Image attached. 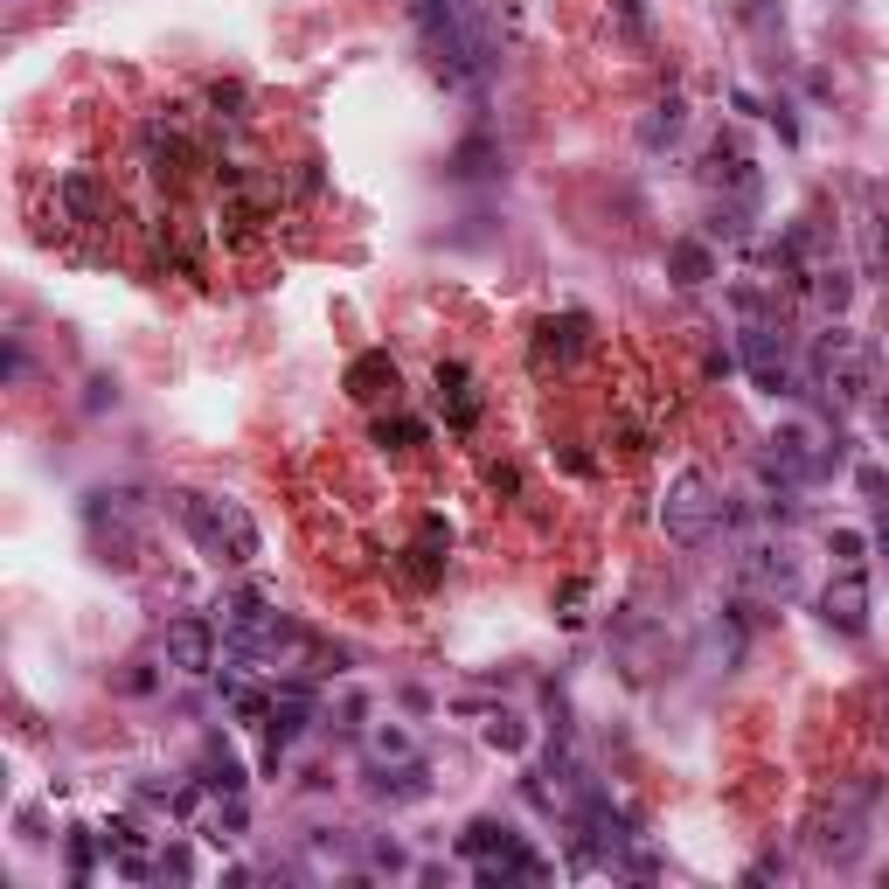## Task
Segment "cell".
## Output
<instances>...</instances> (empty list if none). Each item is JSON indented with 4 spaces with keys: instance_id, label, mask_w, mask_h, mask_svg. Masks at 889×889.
<instances>
[{
    "instance_id": "cell-1",
    "label": "cell",
    "mask_w": 889,
    "mask_h": 889,
    "mask_svg": "<svg viewBox=\"0 0 889 889\" xmlns=\"http://www.w3.org/2000/svg\"><path fill=\"white\" fill-rule=\"evenodd\" d=\"M174 521H181V535H188L208 563H229V570L257 563V549H265L251 508L244 501H223V493H188V487H181L174 493Z\"/></svg>"
},
{
    "instance_id": "cell-2",
    "label": "cell",
    "mask_w": 889,
    "mask_h": 889,
    "mask_svg": "<svg viewBox=\"0 0 889 889\" xmlns=\"http://www.w3.org/2000/svg\"><path fill=\"white\" fill-rule=\"evenodd\" d=\"M806 382H814L834 410L869 403V397H876V348L861 341L855 327L834 320V327L820 334V341H814V355H806Z\"/></svg>"
},
{
    "instance_id": "cell-3",
    "label": "cell",
    "mask_w": 889,
    "mask_h": 889,
    "mask_svg": "<svg viewBox=\"0 0 889 889\" xmlns=\"http://www.w3.org/2000/svg\"><path fill=\"white\" fill-rule=\"evenodd\" d=\"M876 799H882V778H876V772L848 778V786L827 799V814L814 820V855L834 861V869L861 861V848H869V820H876Z\"/></svg>"
},
{
    "instance_id": "cell-4",
    "label": "cell",
    "mask_w": 889,
    "mask_h": 889,
    "mask_svg": "<svg viewBox=\"0 0 889 889\" xmlns=\"http://www.w3.org/2000/svg\"><path fill=\"white\" fill-rule=\"evenodd\" d=\"M716 521H723V493L709 473H682L667 493H661V529L667 542H682V549H702L716 535Z\"/></svg>"
},
{
    "instance_id": "cell-5",
    "label": "cell",
    "mask_w": 889,
    "mask_h": 889,
    "mask_svg": "<svg viewBox=\"0 0 889 889\" xmlns=\"http://www.w3.org/2000/svg\"><path fill=\"white\" fill-rule=\"evenodd\" d=\"M737 361L750 369V382L765 389V397H793V389H799V376H793V348H786V327H778V320H744Z\"/></svg>"
},
{
    "instance_id": "cell-6",
    "label": "cell",
    "mask_w": 889,
    "mask_h": 889,
    "mask_svg": "<svg viewBox=\"0 0 889 889\" xmlns=\"http://www.w3.org/2000/svg\"><path fill=\"white\" fill-rule=\"evenodd\" d=\"M737 578L750 597H765V605H786V597H799V556L786 542H757L737 556Z\"/></svg>"
},
{
    "instance_id": "cell-7",
    "label": "cell",
    "mask_w": 889,
    "mask_h": 889,
    "mask_svg": "<svg viewBox=\"0 0 889 889\" xmlns=\"http://www.w3.org/2000/svg\"><path fill=\"white\" fill-rule=\"evenodd\" d=\"M140 146H146V167H153V181H188L195 174V140H188V119L181 112H161V119H146V133H140Z\"/></svg>"
},
{
    "instance_id": "cell-8",
    "label": "cell",
    "mask_w": 889,
    "mask_h": 889,
    "mask_svg": "<svg viewBox=\"0 0 889 889\" xmlns=\"http://www.w3.org/2000/svg\"><path fill=\"white\" fill-rule=\"evenodd\" d=\"M820 625L841 640H861L869 633V578L861 570H834L827 591H820Z\"/></svg>"
},
{
    "instance_id": "cell-9",
    "label": "cell",
    "mask_w": 889,
    "mask_h": 889,
    "mask_svg": "<svg viewBox=\"0 0 889 889\" xmlns=\"http://www.w3.org/2000/svg\"><path fill=\"white\" fill-rule=\"evenodd\" d=\"M361 786L382 806H417V799H431V765L425 757H369Z\"/></svg>"
},
{
    "instance_id": "cell-10",
    "label": "cell",
    "mask_w": 889,
    "mask_h": 889,
    "mask_svg": "<svg viewBox=\"0 0 889 889\" xmlns=\"http://www.w3.org/2000/svg\"><path fill=\"white\" fill-rule=\"evenodd\" d=\"M584 348H591V320L584 313H549V320L535 327V369H578L584 361Z\"/></svg>"
},
{
    "instance_id": "cell-11",
    "label": "cell",
    "mask_w": 889,
    "mask_h": 889,
    "mask_svg": "<svg viewBox=\"0 0 889 889\" xmlns=\"http://www.w3.org/2000/svg\"><path fill=\"white\" fill-rule=\"evenodd\" d=\"M167 667L174 674H208L216 667V625L208 619H167Z\"/></svg>"
},
{
    "instance_id": "cell-12",
    "label": "cell",
    "mask_w": 889,
    "mask_h": 889,
    "mask_svg": "<svg viewBox=\"0 0 889 889\" xmlns=\"http://www.w3.org/2000/svg\"><path fill=\"white\" fill-rule=\"evenodd\" d=\"M438 410H445L452 431L480 425V389H473V369H466V361H438Z\"/></svg>"
},
{
    "instance_id": "cell-13",
    "label": "cell",
    "mask_w": 889,
    "mask_h": 889,
    "mask_svg": "<svg viewBox=\"0 0 889 889\" xmlns=\"http://www.w3.org/2000/svg\"><path fill=\"white\" fill-rule=\"evenodd\" d=\"M57 202H63V223H76V229L104 223V208H112V195H104V181H98L91 167H70V174L57 181Z\"/></svg>"
},
{
    "instance_id": "cell-14",
    "label": "cell",
    "mask_w": 889,
    "mask_h": 889,
    "mask_svg": "<svg viewBox=\"0 0 889 889\" xmlns=\"http://www.w3.org/2000/svg\"><path fill=\"white\" fill-rule=\"evenodd\" d=\"M682 133H688V98L667 91L661 104H646V112H640V146H646V153H667Z\"/></svg>"
},
{
    "instance_id": "cell-15",
    "label": "cell",
    "mask_w": 889,
    "mask_h": 889,
    "mask_svg": "<svg viewBox=\"0 0 889 889\" xmlns=\"http://www.w3.org/2000/svg\"><path fill=\"white\" fill-rule=\"evenodd\" d=\"M514 848H521V834H514L508 820H493V814L466 820V834H459V855H466V861H501V855H514Z\"/></svg>"
},
{
    "instance_id": "cell-16",
    "label": "cell",
    "mask_w": 889,
    "mask_h": 889,
    "mask_svg": "<svg viewBox=\"0 0 889 889\" xmlns=\"http://www.w3.org/2000/svg\"><path fill=\"white\" fill-rule=\"evenodd\" d=\"M348 389H355L361 403H382V397L397 403V361H389L382 348H376V355H355V361H348Z\"/></svg>"
},
{
    "instance_id": "cell-17",
    "label": "cell",
    "mask_w": 889,
    "mask_h": 889,
    "mask_svg": "<svg viewBox=\"0 0 889 889\" xmlns=\"http://www.w3.org/2000/svg\"><path fill=\"white\" fill-rule=\"evenodd\" d=\"M667 278L688 285V293H695V285H709L716 278V251L702 244V237H674L667 244Z\"/></svg>"
},
{
    "instance_id": "cell-18",
    "label": "cell",
    "mask_w": 889,
    "mask_h": 889,
    "mask_svg": "<svg viewBox=\"0 0 889 889\" xmlns=\"http://www.w3.org/2000/svg\"><path fill=\"white\" fill-rule=\"evenodd\" d=\"M202 786H208V793H244V786H251V778H244V757L229 750L223 737L202 744Z\"/></svg>"
},
{
    "instance_id": "cell-19",
    "label": "cell",
    "mask_w": 889,
    "mask_h": 889,
    "mask_svg": "<svg viewBox=\"0 0 889 889\" xmlns=\"http://www.w3.org/2000/svg\"><path fill=\"white\" fill-rule=\"evenodd\" d=\"M445 174H452V181H487V174H501V146H493L487 133L459 140V146H452V161H445Z\"/></svg>"
},
{
    "instance_id": "cell-20",
    "label": "cell",
    "mask_w": 889,
    "mask_h": 889,
    "mask_svg": "<svg viewBox=\"0 0 889 889\" xmlns=\"http://www.w3.org/2000/svg\"><path fill=\"white\" fill-rule=\"evenodd\" d=\"M466 14H473V8H466V0H410V21H417V35H425V42L452 35V29H459Z\"/></svg>"
},
{
    "instance_id": "cell-21",
    "label": "cell",
    "mask_w": 889,
    "mask_h": 889,
    "mask_svg": "<svg viewBox=\"0 0 889 889\" xmlns=\"http://www.w3.org/2000/svg\"><path fill=\"white\" fill-rule=\"evenodd\" d=\"M480 737H487L493 750H508V757H521V750H529V737H535V729L521 723L514 709H487V723H480Z\"/></svg>"
},
{
    "instance_id": "cell-22",
    "label": "cell",
    "mask_w": 889,
    "mask_h": 889,
    "mask_svg": "<svg viewBox=\"0 0 889 889\" xmlns=\"http://www.w3.org/2000/svg\"><path fill=\"white\" fill-rule=\"evenodd\" d=\"M306 861H313V869H348V861H355V841H348L341 827H313V834H306Z\"/></svg>"
},
{
    "instance_id": "cell-23",
    "label": "cell",
    "mask_w": 889,
    "mask_h": 889,
    "mask_svg": "<svg viewBox=\"0 0 889 889\" xmlns=\"http://www.w3.org/2000/svg\"><path fill=\"white\" fill-rule=\"evenodd\" d=\"M98 841H104V834H91V827H70V834H63V861H70L76 882L98 876Z\"/></svg>"
},
{
    "instance_id": "cell-24",
    "label": "cell",
    "mask_w": 889,
    "mask_h": 889,
    "mask_svg": "<svg viewBox=\"0 0 889 889\" xmlns=\"http://www.w3.org/2000/svg\"><path fill=\"white\" fill-rule=\"evenodd\" d=\"M112 688H119V695H153V688H161V667H153V661H125V667L112 674Z\"/></svg>"
},
{
    "instance_id": "cell-25",
    "label": "cell",
    "mask_w": 889,
    "mask_h": 889,
    "mask_svg": "<svg viewBox=\"0 0 889 889\" xmlns=\"http://www.w3.org/2000/svg\"><path fill=\"white\" fill-rule=\"evenodd\" d=\"M861 549H869V535H861V529H834V535H827L834 570H861Z\"/></svg>"
},
{
    "instance_id": "cell-26",
    "label": "cell",
    "mask_w": 889,
    "mask_h": 889,
    "mask_svg": "<svg viewBox=\"0 0 889 889\" xmlns=\"http://www.w3.org/2000/svg\"><path fill=\"white\" fill-rule=\"evenodd\" d=\"M369 757H417V744H410V729H403V723H382L376 737H369Z\"/></svg>"
},
{
    "instance_id": "cell-27",
    "label": "cell",
    "mask_w": 889,
    "mask_h": 889,
    "mask_svg": "<svg viewBox=\"0 0 889 889\" xmlns=\"http://www.w3.org/2000/svg\"><path fill=\"white\" fill-rule=\"evenodd\" d=\"M376 445H425V425L417 417H376Z\"/></svg>"
},
{
    "instance_id": "cell-28",
    "label": "cell",
    "mask_w": 889,
    "mask_h": 889,
    "mask_svg": "<svg viewBox=\"0 0 889 889\" xmlns=\"http://www.w3.org/2000/svg\"><path fill=\"white\" fill-rule=\"evenodd\" d=\"M369 869L376 876H403L410 869V848L403 841H369Z\"/></svg>"
},
{
    "instance_id": "cell-29",
    "label": "cell",
    "mask_w": 889,
    "mask_h": 889,
    "mask_svg": "<svg viewBox=\"0 0 889 889\" xmlns=\"http://www.w3.org/2000/svg\"><path fill=\"white\" fill-rule=\"evenodd\" d=\"M584 605H591V584L578 578V584H563V605H556V619H563V625H584V619H591Z\"/></svg>"
},
{
    "instance_id": "cell-30",
    "label": "cell",
    "mask_w": 889,
    "mask_h": 889,
    "mask_svg": "<svg viewBox=\"0 0 889 889\" xmlns=\"http://www.w3.org/2000/svg\"><path fill=\"white\" fill-rule=\"evenodd\" d=\"M334 716H341V723H334V729H341V737H355V729H361V716H369V695H341V709H334Z\"/></svg>"
},
{
    "instance_id": "cell-31",
    "label": "cell",
    "mask_w": 889,
    "mask_h": 889,
    "mask_svg": "<svg viewBox=\"0 0 889 889\" xmlns=\"http://www.w3.org/2000/svg\"><path fill=\"white\" fill-rule=\"evenodd\" d=\"M153 876H161V882H188V876H195V855H188V848H167Z\"/></svg>"
},
{
    "instance_id": "cell-32",
    "label": "cell",
    "mask_w": 889,
    "mask_h": 889,
    "mask_svg": "<svg viewBox=\"0 0 889 889\" xmlns=\"http://www.w3.org/2000/svg\"><path fill=\"white\" fill-rule=\"evenodd\" d=\"M855 487L869 493L876 508H889V473H882V466H855Z\"/></svg>"
},
{
    "instance_id": "cell-33",
    "label": "cell",
    "mask_w": 889,
    "mask_h": 889,
    "mask_svg": "<svg viewBox=\"0 0 889 889\" xmlns=\"http://www.w3.org/2000/svg\"><path fill=\"white\" fill-rule=\"evenodd\" d=\"M619 29L633 42H646V8H640V0H619Z\"/></svg>"
},
{
    "instance_id": "cell-34",
    "label": "cell",
    "mask_w": 889,
    "mask_h": 889,
    "mask_svg": "<svg viewBox=\"0 0 889 889\" xmlns=\"http://www.w3.org/2000/svg\"><path fill=\"white\" fill-rule=\"evenodd\" d=\"M14 827H21V841H42V806H21Z\"/></svg>"
},
{
    "instance_id": "cell-35",
    "label": "cell",
    "mask_w": 889,
    "mask_h": 889,
    "mask_svg": "<svg viewBox=\"0 0 889 889\" xmlns=\"http://www.w3.org/2000/svg\"><path fill=\"white\" fill-rule=\"evenodd\" d=\"M104 403H119V389L104 382V376H91V397H84V410H104Z\"/></svg>"
},
{
    "instance_id": "cell-36",
    "label": "cell",
    "mask_w": 889,
    "mask_h": 889,
    "mask_svg": "<svg viewBox=\"0 0 889 889\" xmlns=\"http://www.w3.org/2000/svg\"><path fill=\"white\" fill-rule=\"evenodd\" d=\"M208 104H216V112H223V104L237 112V104H244V84H216V91H208Z\"/></svg>"
},
{
    "instance_id": "cell-37",
    "label": "cell",
    "mask_w": 889,
    "mask_h": 889,
    "mask_svg": "<svg viewBox=\"0 0 889 889\" xmlns=\"http://www.w3.org/2000/svg\"><path fill=\"white\" fill-rule=\"evenodd\" d=\"M293 188H299V195H313V188H320V161H299V174H293Z\"/></svg>"
},
{
    "instance_id": "cell-38",
    "label": "cell",
    "mask_w": 889,
    "mask_h": 889,
    "mask_svg": "<svg viewBox=\"0 0 889 889\" xmlns=\"http://www.w3.org/2000/svg\"><path fill=\"white\" fill-rule=\"evenodd\" d=\"M21 376H29V348L8 341V382H21Z\"/></svg>"
},
{
    "instance_id": "cell-39",
    "label": "cell",
    "mask_w": 889,
    "mask_h": 889,
    "mask_svg": "<svg viewBox=\"0 0 889 889\" xmlns=\"http://www.w3.org/2000/svg\"><path fill=\"white\" fill-rule=\"evenodd\" d=\"M882 514V529H876V542H882V556H889V508H876Z\"/></svg>"
}]
</instances>
